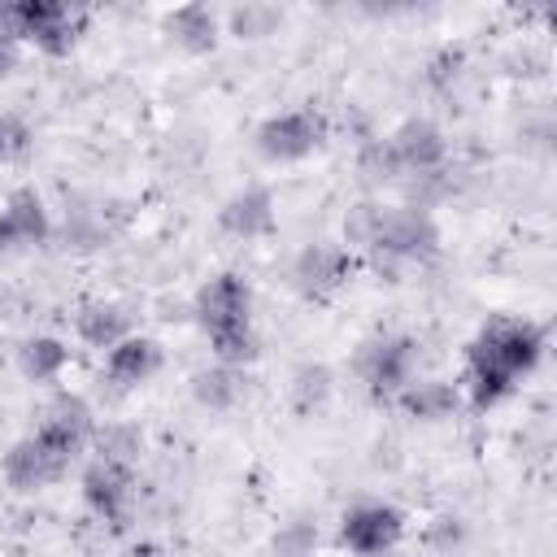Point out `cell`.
Wrapping results in <instances>:
<instances>
[{"mask_svg":"<svg viewBox=\"0 0 557 557\" xmlns=\"http://www.w3.org/2000/svg\"><path fill=\"white\" fill-rule=\"evenodd\" d=\"M366 252L374 257L379 274H396L400 261H431L440 252V226L422 205H383Z\"/></svg>","mask_w":557,"mask_h":557,"instance_id":"3957f363","label":"cell"},{"mask_svg":"<svg viewBox=\"0 0 557 557\" xmlns=\"http://www.w3.org/2000/svg\"><path fill=\"white\" fill-rule=\"evenodd\" d=\"M9 9V26L17 39H30L39 52L48 57H65L78 44L83 30V9H70L61 0H13Z\"/></svg>","mask_w":557,"mask_h":557,"instance_id":"277c9868","label":"cell"},{"mask_svg":"<svg viewBox=\"0 0 557 557\" xmlns=\"http://www.w3.org/2000/svg\"><path fill=\"white\" fill-rule=\"evenodd\" d=\"M348 274H352V252L339 244H309L292 261V287L305 300H326L348 283Z\"/></svg>","mask_w":557,"mask_h":557,"instance_id":"9c48e42d","label":"cell"},{"mask_svg":"<svg viewBox=\"0 0 557 557\" xmlns=\"http://www.w3.org/2000/svg\"><path fill=\"white\" fill-rule=\"evenodd\" d=\"M357 170H361L366 183H396V178H400V165H396L387 139H370V144H361V152H357Z\"/></svg>","mask_w":557,"mask_h":557,"instance_id":"d4e9b609","label":"cell"},{"mask_svg":"<svg viewBox=\"0 0 557 557\" xmlns=\"http://www.w3.org/2000/svg\"><path fill=\"white\" fill-rule=\"evenodd\" d=\"M374 557H405L400 548H387V553H374Z\"/></svg>","mask_w":557,"mask_h":557,"instance_id":"1f68e13d","label":"cell"},{"mask_svg":"<svg viewBox=\"0 0 557 557\" xmlns=\"http://www.w3.org/2000/svg\"><path fill=\"white\" fill-rule=\"evenodd\" d=\"M278 22H283V13L274 4H239L226 17L231 35H239V39H265V35H274Z\"/></svg>","mask_w":557,"mask_h":557,"instance_id":"603a6c76","label":"cell"},{"mask_svg":"<svg viewBox=\"0 0 557 557\" xmlns=\"http://www.w3.org/2000/svg\"><path fill=\"white\" fill-rule=\"evenodd\" d=\"M326 396H331V370L326 366H300L292 374V405H296V413L322 409Z\"/></svg>","mask_w":557,"mask_h":557,"instance_id":"7402d4cb","label":"cell"},{"mask_svg":"<svg viewBox=\"0 0 557 557\" xmlns=\"http://www.w3.org/2000/svg\"><path fill=\"white\" fill-rule=\"evenodd\" d=\"M65 366H70V348H65V339H57V335H30V339H22V348H17V370H22L30 383H57Z\"/></svg>","mask_w":557,"mask_h":557,"instance_id":"d6986e66","label":"cell"},{"mask_svg":"<svg viewBox=\"0 0 557 557\" xmlns=\"http://www.w3.org/2000/svg\"><path fill=\"white\" fill-rule=\"evenodd\" d=\"M418 339L409 335H374L357 352V374L374 400H396L405 383H413Z\"/></svg>","mask_w":557,"mask_h":557,"instance_id":"5b68a950","label":"cell"},{"mask_svg":"<svg viewBox=\"0 0 557 557\" xmlns=\"http://www.w3.org/2000/svg\"><path fill=\"white\" fill-rule=\"evenodd\" d=\"M387 148H392V157H396V165H400V178H405V174H413V178L435 174V170L444 165V157H448L444 131H440L435 122H426V117L400 122V126L387 135Z\"/></svg>","mask_w":557,"mask_h":557,"instance_id":"8fae6325","label":"cell"},{"mask_svg":"<svg viewBox=\"0 0 557 557\" xmlns=\"http://www.w3.org/2000/svg\"><path fill=\"white\" fill-rule=\"evenodd\" d=\"M165 35L183 48V52H213L218 48V35H222V22L209 4L191 0V4H178L165 13Z\"/></svg>","mask_w":557,"mask_h":557,"instance_id":"9a60e30c","label":"cell"},{"mask_svg":"<svg viewBox=\"0 0 557 557\" xmlns=\"http://www.w3.org/2000/svg\"><path fill=\"white\" fill-rule=\"evenodd\" d=\"M379 213H383V205H374V200L352 205V209L344 213V239H348V244H357V248H370L374 226H379Z\"/></svg>","mask_w":557,"mask_h":557,"instance_id":"4316f807","label":"cell"},{"mask_svg":"<svg viewBox=\"0 0 557 557\" xmlns=\"http://www.w3.org/2000/svg\"><path fill=\"white\" fill-rule=\"evenodd\" d=\"M126 557H165V548L161 544H135Z\"/></svg>","mask_w":557,"mask_h":557,"instance_id":"4dcf8cb0","label":"cell"},{"mask_svg":"<svg viewBox=\"0 0 557 557\" xmlns=\"http://www.w3.org/2000/svg\"><path fill=\"white\" fill-rule=\"evenodd\" d=\"M26 139H30V131H26L22 117H0V165L13 161L26 148Z\"/></svg>","mask_w":557,"mask_h":557,"instance_id":"83f0119b","label":"cell"},{"mask_svg":"<svg viewBox=\"0 0 557 557\" xmlns=\"http://www.w3.org/2000/svg\"><path fill=\"white\" fill-rule=\"evenodd\" d=\"M191 396H196L200 409L226 413V409H235V400L244 396V374H239L235 366L213 361L209 370H196V374H191Z\"/></svg>","mask_w":557,"mask_h":557,"instance_id":"ffe728a7","label":"cell"},{"mask_svg":"<svg viewBox=\"0 0 557 557\" xmlns=\"http://www.w3.org/2000/svg\"><path fill=\"white\" fill-rule=\"evenodd\" d=\"M396 405L418 422H444L457 413V387L444 379H413L400 387Z\"/></svg>","mask_w":557,"mask_h":557,"instance_id":"e0dca14e","label":"cell"},{"mask_svg":"<svg viewBox=\"0 0 557 557\" xmlns=\"http://www.w3.org/2000/svg\"><path fill=\"white\" fill-rule=\"evenodd\" d=\"M39 431H44L48 440L65 444L70 453H83V448L91 444V435H96V418H91V405H87L78 392H57V396L48 400V409H44V422H39Z\"/></svg>","mask_w":557,"mask_h":557,"instance_id":"4fadbf2b","label":"cell"},{"mask_svg":"<svg viewBox=\"0 0 557 557\" xmlns=\"http://www.w3.org/2000/svg\"><path fill=\"white\" fill-rule=\"evenodd\" d=\"M74 457H78V453H70L65 444L48 440L44 431L22 435V440L4 453V483H9L13 492H44L48 483H57V479L70 470Z\"/></svg>","mask_w":557,"mask_h":557,"instance_id":"8992f818","label":"cell"},{"mask_svg":"<svg viewBox=\"0 0 557 557\" xmlns=\"http://www.w3.org/2000/svg\"><path fill=\"white\" fill-rule=\"evenodd\" d=\"M218 222L235 239H261V235H270L274 231V196H270V187H261V183L239 187L235 196L222 200Z\"/></svg>","mask_w":557,"mask_h":557,"instance_id":"7c38bea8","label":"cell"},{"mask_svg":"<svg viewBox=\"0 0 557 557\" xmlns=\"http://www.w3.org/2000/svg\"><path fill=\"white\" fill-rule=\"evenodd\" d=\"M91 444H96V457L100 461H117V466H131L135 461V453H139V431L135 426H104V431H96L91 435Z\"/></svg>","mask_w":557,"mask_h":557,"instance_id":"cb8c5ba5","label":"cell"},{"mask_svg":"<svg viewBox=\"0 0 557 557\" xmlns=\"http://www.w3.org/2000/svg\"><path fill=\"white\" fill-rule=\"evenodd\" d=\"M544 357V331L531 322H509L496 318L487 322L470 348H466V387L474 409L500 405L522 374H531Z\"/></svg>","mask_w":557,"mask_h":557,"instance_id":"6da1fadb","label":"cell"},{"mask_svg":"<svg viewBox=\"0 0 557 557\" xmlns=\"http://www.w3.org/2000/svg\"><path fill=\"white\" fill-rule=\"evenodd\" d=\"M17 35H13V26H9V9L0 4V78H9L13 70H17Z\"/></svg>","mask_w":557,"mask_h":557,"instance_id":"f1b7e54d","label":"cell"},{"mask_svg":"<svg viewBox=\"0 0 557 557\" xmlns=\"http://www.w3.org/2000/svg\"><path fill=\"white\" fill-rule=\"evenodd\" d=\"M457 65H461V52H440L435 57V70H431V83L444 87L448 78H457Z\"/></svg>","mask_w":557,"mask_h":557,"instance_id":"f546056e","label":"cell"},{"mask_svg":"<svg viewBox=\"0 0 557 557\" xmlns=\"http://www.w3.org/2000/svg\"><path fill=\"white\" fill-rule=\"evenodd\" d=\"M0 218H4L9 235H13V248H17V244H44V239H48V231H52V222H48V209H44L39 191H30V187H17V191L4 200Z\"/></svg>","mask_w":557,"mask_h":557,"instance_id":"ac0fdd59","label":"cell"},{"mask_svg":"<svg viewBox=\"0 0 557 557\" xmlns=\"http://www.w3.org/2000/svg\"><path fill=\"white\" fill-rule=\"evenodd\" d=\"M313 548H318V522L309 513H292L287 522H278L270 540L274 557H313Z\"/></svg>","mask_w":557,"mask_h":557,"instance_id":"44dd1931","label":"cell"},{"mask_svg":"<svg viewBox=\"0 0 557 557\" xmlns=\"http://www.w3.org/2000/svg\"><path fill=\"white\" fill-rule=\"evenodd\" d=\"M83 500L109 527H126V513H131V500H135V474H131V466H117V461H100L96 457L83 470Z\"/></svg>","mask_w":557,"mask_h":557,"instance_id":"30bf717a","label":"cell"},{"mask_svg":"<svg viewBox=\"0 0 557 557\" xmlns=\"http://www.w3.org/2000/svg\"><path fill=\"white\" fill-rule=\"evenodd\" d=\"M161 370V344L148 335H126L104 352V379L113 387H139Z\"/></svg>","mask_w":557,"mask_h":557,"instance_id":"5bb4252c","label":"cell"},{"mask_svg":"<svg viewBox=\"0 0 557 557\" xmlns=\"http://www.w3.org/2000/svg\"><path fill=\"white\" fill-rule=\"evenodd\" d=\"M466 544V522L457 513H440L426 522V548L440 553V557H453L457 548Z\"/></svg>","mask_w":557,"mask_h":557,"instance_id":"484cf974","label":"cell"},{"mask_svg":"<svg viewBox=\"0 0 557 557\" xmlns=\"http://www.w3.org/2000/svg\"><path fill=\"white\" fill-rule=\"evenodd\" d=\"M74 331H78L83 344L109 352L113 344H122V339L131 335V318H126V309L113 305V300H87V305L78 309V318H74Z\"/></svg>","mask_w":557,"mask_h":557,"instance_id":"2e32d148","label":"cell"},{"mask_svg":"<svg viewBox=\"0 0 557 557\" xmlns=\"http://www.w3.org/2000/svg\"><path fill=\"white\" fill-rule=\"evenodd\" d=\"M326 144V117L318 109H287L257 126V152L265 161H305Z\"/></svg>","mask_w":557,"mask_h":557,"instance_id":"52a82bcc","label":"cell"},{"mask_svg":"<svg viewBox=\"0 0 557 557\" xmlns=\"http://www.w3.org/2000/svg\"><path fill=\"white\" fill-rule=\"evenodd\" d=\"M400 531H405L400 509L383 505V500H361V505L344 509V518H339V544L357 557H374V553L396 548Z\"/></svg>","mask_w":557,"mask_h":557,"instance_id":"ba28073f","label":"cell"},{"mask_svg":"<svg viewBox=\"0 0 557 557\" xmlns=\"http://www.w3.org/2000/svg\"><path fill=\"white\" fill-rule=\"evenodd\" d=\"M196 322L209 335V348L222 366H248L257 357V331H252V287L222 270L196 292Z\"/></svg>","mask_w":557,"mask_h":557,"instance_id":"7a4b0ae2","label":"cell"}]
</instances>
